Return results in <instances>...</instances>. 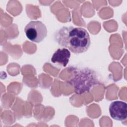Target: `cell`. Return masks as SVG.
Wrapping results in <instances>:
<instances>
[{"instance_id":"cell-3","label":"cell","mask_w":127,"mask_h":127,"mask_svg":"<svg viewBox=\"0 0 127 127\" xmlns=\"http://www.w3.org/2000/svg\"><path fill=\"white\" fill-rule=\"evenodd\" d=\"M26 37L31 41L40 43L47 36V29L46 26L40 21H31L24 28Z\"/></svg>"},{"instance_id":"cell-4","label":"cell","mask_w":127,"mask_h":127,"mask_svg":"<svg viewBox=\"0 0 127 127\" xmlns=\"http://www.w3.org/2000/svg\"><path fill=\"white\" fill-rule=\"evenodd\" d=\"M112 118L117 121H124L127 117V104L121 101H116L111 103L109 108Z\"/></svg>"},{"instance_id":"cell-1","label":"cell","mask_w":127,"mask_h":127,"mask_svg":"<svg viewBox=\"0 0 127 127\" xmlns=\"http://www.w3.org/2000/svg\"><path fill=\"white\" fill-rule=\"evenodd\" d=\"M54 40L58 45L75 54L85 52L90 45L89 33L82 27L63 26L56 31Z\"/></svg>"},{"instance_id":"cell-2","label":"cell","mask_w":127,"mask_h":127,"mask_svg":"<svg viewBox=\"0 0 127 127\" xmlns=\"http://www.w3.org/2000/svg\"><path fill=\"white\" fill-rule=\"evenodd\" d=\"M73 77L69 81L77 94L89 92L94 86L99 83L94 71L88 68H75Z\"/></svg>"},{"instance_id":"cell-5","label":"cell","mask_w":127,"mask_h":127,"mask_svg":"<svg viewBox=\"0 0 127 127\" xmlns=\"http://www.w3.org/2000/svg\"><path fill=\"white\" fill-rule=\"evenodd\" d=\"M70 57L69 50L65 48L57 49L53 54L51 62L54 64H58L63 66H65L69 62Z\"/></svg>"}]
</instances>
